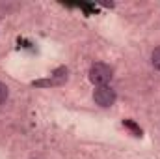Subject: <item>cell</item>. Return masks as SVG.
I'll return each mask as SVG.
<instances>
[{
	"mask_svg": "<svg viewBox=\"0 0 160 159\" xmlns=\"http://www.w3.org/2000/svg\"><path fill=\"white\" fill-rule=\"evenodd\" d=\"M88 77L95 86H106L114 77V69H112V66H108L104 62H95V64H91Z\"/></svg>",
	"mask_w": 160,
	"mask_h": 159,
	"instance_id": "cell-1",
	"label": "cell"
},
{
	"mask_svg": "<svg viewBox=\"0 0 160 159\" xmlns=\"http://www.w3.org/2000/svg\"><path fill=\"white\" fill-rule=\"evenodd\" d=\"M116 99H118V94H116V90L112 88V86H97L95 88V92H93V101L99 105V107H102V109H108V107H112L114 103H116Z\"/></svg>",
	"mask_w": 160,
	"mask_h": 159,
	"instance_id": "cell-2",
	"label": "cell"
},
{
	"mask_svg": "<svg viewBox=\"0 0 160 159\" xmlns=\"http://www.w3.org/2000/svg\"><path fill=\"white\" fill-rule=\"evenodd\" d=\"M151 66H153L157 71H160V47H157V49L151 52Z\"/></svg>",
	"mask_w": 160,
	"mask_h": 159,
	"instance_id": "cell-3",
	"label": "cell"
},
{
	"mask_svg": "<svg viewBox=\"0 0 160 159\" xmlns=\"http://www.w3.org/2000/svg\"><path fill=\"white\" fill-rule=\"evenodd\" d=\"M8 96H9V88H8V84L0 82V105L8 99Z\"/></svg>",
	"mask_w": 160,
	"mask_h": 159,
	"instance_id": "cell-4",
	"label": "cell"
}]
</instances>
